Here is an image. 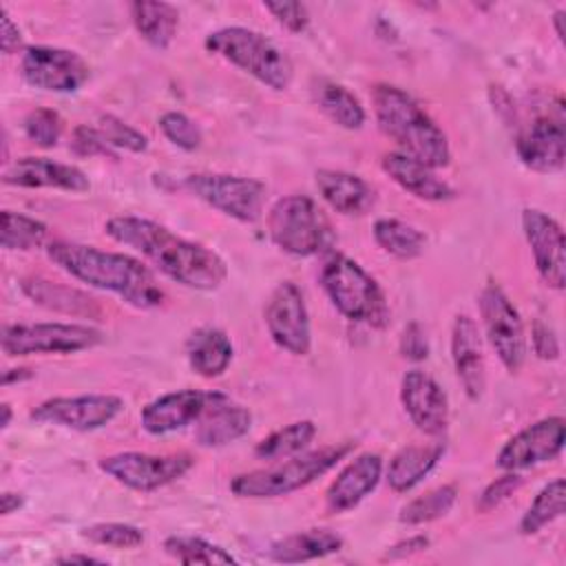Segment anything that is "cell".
Wrapping results in <instances>:
<instances>
[{
    "label": "cell",
    "instance_id": "1",
    "mask_svg": "<svg viewBox=\"0 0 566 566\" xmlns=\"http://www.w3.org/2000/svg\"><path fill=\"white\" fill-rule=\"evenodd\" d=\"M104 232L113 241L139 252L164 276L184 287L210 292L228 279V265L214 250L188 241L153 219L117 214L104 223Z\"/></svg>",
    "mask_w": 566,
    "mask_h": 566
},
{
    "label": "cell",
    "instance_id": "2",
    "mask_svg": "<svg viewBox=\"0 0 566 566\" xmlns=\"http://www.w3.org/2000/svg\"><path fill=\"white\" fill-rule=\"evenodd\" d=\"M46 256L71 279L117 294L137 310L159 307L166 298L155 274L135 256L75 241H51Z\"/></svg>",
    "mask_w": 566,
    "mask_h": 566
},
{
    "label": "cell",
    "instance_id": "3",
    "mask_svg": "<svg viewBox=\"0 0 566 566\" xmlns=\"http://www.w3.org/2000/svg\"><path fill=\"white\" fill-rule=\"evenodd\" d=\"M371 104L378 128L398 146V153L433 170L449 166L451 148L444 130L407 91L394 84H376Z\"/></svg>",
    "mask_w": 566,
    "mask_h": 566
},
{
    "label": "cell",
    "instance_id": "4",
    "mask_svg": "<svg viewBox=\"0 0 566 566\" xmlns=\"http://www.w3.org/2000/svg\"><path fill=\"white\" fill-rule=\"evenodd\" d=\"M318 283L347 321L371 329H385L389 325V305L382 287L354 259L332 252L321 265Z\"/></svg>",
    "mask_w": 566,
    "mask_h": 566
},
{
    "label": "cell",
    "instance_id": "5",
    "mask_svg": "<svg viewBox=\"0 0 566 566\" xmlns=\"http://www.w3.org/2000/svg\"><path fill=\"white\" fill-rule=\"evenodd\" d=\"M206 49L241 69L272 91H285L294 80L290 55L268 35L248 27H223L206 38Z\"/></svg>",
    "mask_w": 566,
    "mask_h": 566
},
{
    "label": "cell",
    "instance_id": "6",
    "mask_svg": "<svg viewBox=\"0 0 566 566\" xmlns=\"http://www.w3.org/2000/svg\"><path fill=\"white\" fill-rule=\"evenodd\" d=\"M352 449H354V442L329 444L316 451L279 460L268 469L239 473L230 480V491L237 497H248V500H265V497H281L287 493H294L312 484L316 478L325 475L329 469H334L343 458L349 455Z\"/></svg>",
    "mask_w": 566,
    "mask_h": 566
},
{
    "label": "cell",
    "instance_id": "7",
    "mask_svg": "<svg viewBox=\"0 0 566 566\" xmlns=\"http://www.w3.org/2000/svg\"><path fill=\"white\" fill-rule=\"evenodd\" d=\"M268 234L279 250L292 256H314L332 241L323 210L307 195L276 199L268 212Z\"/></svg>",
    "mask_w": 566,
    "mask_h": 566
},
{
    "label": "cell",
    "instance_id": "8",
    "mask_svg": "<svg viewBox=\"0 0 566 566\" xmlns=\"http://www.w3.org/2000/svg\"><path fill=\"white\" fill-rule=\"evenodd\" d=\"M478 307L489 345L504 369L509 374H517L528 354V340L517 307L493 279H489L480 290Z\"/></svg>",
    "mask_w": 566,
    "mask_h": 566
},
{
    "label": "cell",
    "instance_id": "9",
    "mask_svg": "<svg viewBox=\"0 0 566 566\" xmlns=\"http://www.w3.org/2000/svg\"><path fill=\"white\" fill-rule=\"evenodd\" d=\"M104 340V334L84 323H15L4 325L0 347L7 356L31 354H75L93 349Z\"/></svg>",
    "mask_w": 566,
    "mask_h": 566
},
{
    "label": "cell",
    "instance_id": "10",
    "mask_svg": "<svg viewBox=\"0 0 566 566\" xmlns=\"http://www.w3.org/2000/svg\"><path fill=\"white\" fill-rule=\"evenodd\" d=\"M184 188L217 212L241 223H254L263 214L268 195L263 181L228 172H192L184 179Z\"/></svg>",
    "mask_w": 566,
    "mask_h": 566
},
{
    "label": "cell",
    "instance_id": "11",
    "mask_svg": "<svg viewBox=\"0 0 566 566\" xmlns=\"http://www.w3.org/2000/svg\"><path fill=\"white\" fill-rule=\"evenodd\" d=\"M97 464L117 484L150 493L184 478L192 467V458L188 453L153 455L142 451H122L102 458Z\"/></svg>",
    "mask_w": 566,
    "mask_h": 566
},
{
    "label": "cell",
    "instance_id": "12",
    "mask_svg": "<svg viewBox=\"0 0 566 566\" xmlns=\"http://www.w3.org/2000/svg\"><path fill=\"white\" fill-rule=\"evenodd\" d=\"M263 321L276 347L292 356H307L312 349V325L305 296L294 281H281L263 310Z\"/></svg>",
    "mask_w": 566,
    "mask_h": 566
},
{
    "label": "cell",
    "instance_id": "13",
    "mask_svg": "<svg viewBox=\"0 0 566 566\" xmlns=\"http://www.w3.org/2000/svg\"><path fill=\"white\" fill-rule=\"evenodd\" d=\"M20 73L27 84L49 93H75L88 77V62L69 49L60 46H27L20 57Z\"/></svg>",
    "mask_w": 566,
    "mask_h": 566
},
{
    "label": "cell",
    "instance_id": "14",
    "mask_svg": "<svg viewBox=\"0 0 566 566\" xmlns=\"http://www.w3.org/2000/svg\"><path fill=\"white\" fill-rule=\"evenodd\" d=\"M124 409V400L115 394L55 396L31 409V420L40 424L64 427L71 431H95L113 422Z\"/></svg>",
    "mask_w": 566,
    "mask_h": 566
},
{
    "label": "cell",
    "instance_id": "15",
    "mask_svg": "<svg viewBox=\"0 0 566 566\" xmlns=\"http://www.w3.org/2000/svg\"><path fill=\"white\" fill-rule=\"evenodd\" d=\"M566 442V422L562 416L542 418L511 436L497 453V467L504 471H524L555 460Z\"/></svg>",
    "mask_w": 566,
    "mask_h": 566
},
{
    "label": "cell",
    "instance_id": "16",
    "mask_svg": "<svg viewBox=\"0 0 566 566\" xmlns=\"http://www.w3.org/2000/svg\"><path fill=\"white\" fill-rule=\"evenodd\" d=\"M522 230L531 248L535 270L542 281L553 290L566 285V256H564V230L557 219L537 210H522Z\"/></svg>",
    "mask_w": 566,
    "mask_h": 566
},
{
    "label": "cell",
    "instance_id": "17",
    "mask_svg": "<svg viewBox=\"0 0 566 566\" xmlns=\"http://www.w3.org/2000/svg\"><path fill=\"white\" fill-rule=\"evenodd\" d=\"M400 402L409 420L424 436H442L449 427L444 389L422 369H409L400 380Z\"/></svg>",
    "mask_w": 566,
    "mask_h": 566
},
{
    "label": "cell",
    "instance_id": "18",
    "mask_svg": "<svg viewBox=\"0 0 566 566\" xmlns=\"http://www.w3.org/2000/svg\"><path fill=\"white\" fill-rule=\"evenodd\" d=\"M219 394L221 391L201 389H177L161 394L142 409V429L150 436H166L188 424H195L203 416V411L219 398Z\"/></svg>",
    "mask_w": 566,
    "mask_h": 566
},
{
    "label": "cell",
    "instance_id": "19",
    "mask_svg": "<svg viewBox=\"0 0 566 566\" xmlns=\"http://www.w3.org/2000/svg\"><path fill=\"white\" fill-rule=\"evenodd\" d=\"M515 150L526 168L535 172H559L566 159V130L562 113L533 119L520 133Z\"/></svg>",
    "mask_w": 566,
    "mask_h": 566
},
{
    "label": "cell",
    "instance_id": "20",
    "mask_svg": "<svg viewBox=\"0 0 566 566\" xmlns=\"http://www.w3.org/2000/svg\"><path fill=\"white\" fill-rule=\"evenodd\" d=\"M2 181L18 188H55L66 192H86L91 188V181L82 168L35 155L20 157L7 166Z\"/></svg>",
    "mask_w": 566,
    "mask_h": 566
},
{
    "label": "cell",
    "instance_id": "21",
    "mask_svg": "<svg viewBox=\"0 0 566 566\" xmlns=\"http://www.w3.org/2000/svg\"><path fill=\"white\" fill-rule=\"evenodd\" d=\"M451 360L455 367V376L469 400H480L486 385L484 369V352H482V332L478 323L458 314L451 325Z\"/></svg>",
    "mask_w": 566,
    "mask_h": 566
},
{
    "label": "cell",
    "instance_id": "22",
    "mask_svg": "<svg viewBox=\"0 0 566 566\" xmlns=\"http://www.w3.org/2000/svg\"><path fill=\"white\" fill-rule=\"evenodd\" d=\"M382 478V458L365 451L349 460L332 480L325 493V506L329 513H345L356 509L367 495L374 493Z\"/></svg>",
    "mask_w": 566,
    "mask_h": 566
},
{
    "label": "cell",
    "instance_id": "23",
    "mask_svg": "<svg viewBox=\"0 0 566 566\" xmlns=\"http://www.w3.org/2000/svg\"><path fill=\"white\" fill-rule=\"evenodd\" d=\"M316 188L323 201L345 217H363L376 203V190L360 175L323 168L316 172Z\"/></svg>",
    "mask_w": 566,
    "mask_h": 566
},
{
    "label": "cell",
    "instance_id": "24",
    "mask_svg": "<svg viewBox=\"0 0 566 566\" xmlns=\"http://www.w3.org/2000/svg\"><path fill=\"white\" fill-rule=\"evenodd\" d=\"M380 166L405 192H409L416 199L440 203V201H451L458 195L444 179L436 175L433 168L398 150L382 155Z\"/></svg>",
    "mask_w": 566,
    "mask_h": 566
},
{
    "label": "cell",
    "instance_id": "25",
    "mask_svg": "<svg viewBox=\"0 0 566 566\" xmlns=\"http://www.w3.org/2000/svg\"><path fill=\"white\" fill-rule=\"evenodd\" d=\"M195 424L197 444L214 449L243 438L252 427V413L243 405L232 402L226 394H219Z\"/></svg>",
    "mask_w": 566,
    "mask_h": 566
},
{
    "label": "cell",
    "instance_id": "26",
    "mask_svg": "<svg viewBox=\"0 0 566 566\" xmlns=\"http://www.w3.org/2000/svg\"><path fill=\"white\" fill-rule=\"evenodd\" d=\"M20 287L33 303L60 314L77 318H97L102 314L97 301L86 292L64 283H53L44 276H27L20 281Z\"/></svg>",
    "mask_w": 566,
    "mask_h": 566
},
{
    "label": "cell",
    "instance_id": "27",
    "mask_svg": "<svg viewBox=\"0 0 566 566\" xmlns=\"http://www.w3.org/2000/svg\"><path fill=\"white\" fill-rule=\"evenodd\" d=\"M444 444L427 442V444H407L402 447L387 467L385 480L394 493H407L416 484H420L442 460Z\"/></svg>",
    "mask_w": 566,
    "mask_h": 566
},
{
    "label": "cell",
    "instance_id": "28",
    "mask_svg": "<svg viewBox=\"0 0 566 566\" xmlns=\"http://www.w3.org/2000/svg\"><path fill=\"white\" fill-rule=\"evenodd\" d=\"M232 356V340L219 327H199L186 340L188 365L201 378H219L230 367Z\"/></svg>",
    "mask_w": 566,
    "mask_h": 566
},
{
    "label": "cell",
    "instance_id": "29",
    "mask_svg": "<svg viewBox=\"0 0 566 566\" xmlns=\"http://www.w3.org/2000/svg\"><path fill=\"white\" fill-rule=\"evenodd\" d=\"M343 548V537L329 528H305L274 542L268 551L270 559L281 564H298L327 557Z\"/></svg>",
    "mask_w": 566,
    "mask_h": 566
},
{
    "label": "cell",
    "instance_id": "30",
    "mask_svg": "<svg viewBox=\"0 0 566 566\" xmlns=\"http://www.w3.org/2000/svg\"><path fill=\"white\" fill-rule=\"evenodd\" d=\"M130 20L153 49H168L179 29V9L170 2L137 0L130 2Z\"/></svg>",
    "mask_w": 566,
    "mask_h": 566
},
{
    "label": "cell",
    "instance_id": "31",
    "mask_svg": "<svg viewBox=\"0 0 566 566\" xmlns=\"http://www.w3.org/2000/svg\"><path fill=\"white\" fill-rule=\"evenodd\" d=\"M314 99L318 108L340 128L345 130H358L363 128L367 113L360 99L343 84L332 80H318L314 84Z\"/></svg>",
    "mask_w": 566,
    "mask_h": 566
},
{
    "label": "cell",
    "instance_id": "32",
    "mask_svg": "<svg viewBox=\"0 0 566 566\" xmlns=\"http://www.w3.org/2000/svg\"><path fill=\"white\" fill-rule=\"evenodd\" d=\"M374 241L382 252H387L394 259L400 261H411L418 259L424 248H427V234L418 230L416 226L394 219V217H382L374 223Z\"/></svg>",
    "mask_w": 566,
    "mask_h": 566
},
{
    "label": "cell",
    "instance_id": "33",
    "mask_svg": "<svg viewBox=\"0 0 566 566\" xmlns=\"http://www.w3.org/2000/svg\"><path fill=\"white\" fill-rule=\"evenodd\" d=\"M314 436H316V424L312 420H296L272 431L261 442H256L254 455L259 460L279 462V460L303 453L314 440Z\"/></svg>",
    "mask_w": 566,
    "mask_h": 566
},
{
    "label": "cell",
    "instance_id": "34",
    "mask_svg": "<svg viewBox=\"0 0 566 566\" xmlns=\"http://www.w3.org/2000/svg\"><path fill=\"white\" fill-rule=\"evenodd\" d=\"M566 506V482L564 478H555L548 484H544L533 502L528 504L526 513L520 520V533L522 535H535L557 517H562Z\"/></svg>",
    "mask_w": 566,
    "mask_h": 566
},
{
    "label": "cell",
    "instance_id": "35",
    "mask_svg": "<svg viewBox=\"0 0 566 566\" xmlns=\"http://www.w3.org/2000/svg\"><path fill=\"white\" fill-rule=\"evenodd\" d=\"M164 553L179 564H208V566L237 564V557L230 555L223 546L212 544L203 537H192V535L166 537Z\"/></svg>",
    "mask_w": 566,
    "mask_h": 566
},
{
    "label": "cell",
    "instance_id": "36",
    "mask_svg": "<svg viewBox=\"0 0 566 566\" xmlns=\"http://www.w3.org/2000/svg\"><path fill=\"white\" fill-rule=\"evenodd\" d=\"M455 500H458V486L455 484L436 486V489L413 497L411 502H407L400 509L398 520H400V524H407V526L433 522L438 517H444L453 509Z\"/></svg>",
    "mask_w": 566,
    "mask_h": 566
},
{
    "label": "cell",
    "instance_id": "37",
    "mask_svg": "<svg viewBox=\"0 0 566 566\" xmlns=\"http://www.w3.org/2000/svg\"><path fill=\"white\" fill-rule=\"evenodd\" d=\"M49 228L35 217L2 210V230H0V243L4 250H35L42 248L46 241Z\"/></svg>",
    "mask_w": 566,
    "mask_h": 566
},
{
    "label": "cell",
    "instance_id": "38",
    "mask_svg": "<svg viewBox=\"0 0 566 566\" xmlns=\"http://www.w3.org/2000/svg\"><path fill=\"white\" fill-rule=\"evenodd\" d=\"M80 535L93 544L108 548H137L144 544V531L126 522H97L84 526Z\"/></svg>",
    "mask_w": 566,
    "mask_h": 566
},
{
    "label": "cell",
    "instance_id": "39",
    "mask_svg": "<svg viewBox=\"0 0 566 566\" xmlns=\"http://www.w3.org/2000/svg\"><path fill=\"white\" fill-rule=\"evenodd\" d=\"M22 128H24L27 139L33 142L35 146L53 148V146H57V142L62 137L64 122H62L60 113L53 108H33L31 113H27Z\"/></svg>",
    "mask_w": 566,
    "mask_h": 566
},
{
    "label": "cell",
    "instance_id": "40",
    "mask_svg": "<svg viewBox=\"0 0 566 566\" xmlns=\"http://www.w3.org/2000/svg\"><path fill=\"white\" fill-rule=\"evenodd\" d=\"M159 130L172 146H177L186 153L197 150L203 142V133H201L199 124L179 111H166L159 117Z\"/></svg>",
    "mask_w": 566,
    "mask_h": 566
},
{
    "label": "cell",
    "instance_id": "41",
    "mask_svg": "<svg viewBox=\"0 0 566 566\" xmlns=\"http://www.w3.org/2000/svg\"><path fill=\"white\" fill-rule=\"evenodd\" d=\"M97 128L113 150H128V153H146L148 150V137L142 130L133 128L130 124H126L124 119H119L111 113L99 115Z\"/></svg>",
    "mask_w": 566,
    "mask_h": 566
},
{
    "label": "cell",
    "instance_id": "42",
    "mask_svg": "<svg viewBox=\"0 0 566 566\" xmlns=\"http://www.w3.org/2000/svg\"><path fill=\"white\" fill-rule=\"evenodd\" d=\"M71 150L80 157H111L117 159V150H113L108 146V142L104 139V135L99 133L97 126H88V124H80L73 128L71 135Z\"/></svg>",
    "mask_w": 566,
    "mask_h": 566
},
{
    "label": "cell",
    "instance_id": "43",
    "mask_svg": "<svg viewBox=\"0 0 566 566\" xmlns=\"http://www.w3.org/2000/svg\"><path fill=\"white\" fill-rule=\"evenodd\" d=\"M522 486V475L517 471H506L504 475L495 478L478 497V511L480 513H489L493 509H497L504 500H509V495H513L517 489Z\"/></svg>",
    "mask_w": 566,
    "mask_h": 566
},
{
    "label": "cell",
    "instance_id": "44",
    "mask_svg": "<svg viewBox=\"0 0 566 566\" xmlns=\"http://www.w3.org/2000/svg\"><path fill=\"white\" fill-rule=\"evenodd\" d=\"M263 7L290 33H303L310 24V11L303 2H265Z\"/></svg>",
    "mask_w": 566,
    "mask_h": 566
},
{
    "label": "cell",
    "instance_id": "45",
    "mask_svg": "<svg viewBox=\"0 0 566 566\" xmlns=\"http://www.w3.org/2000/svg\"><path fill=\"white\" fill-rule=\"evenodd\" d=\"M400 354L413 363H420L429 356V340L418 321H411L409 325H405L400 334Z\"/></svg>",
    "mask_w": 566,
    "mask_h": 566
},
{
    "label": "cell",
    "instance_id": "46",
    "mask_svg": "<svg viewBox=\"0 0 566 566\" xmlns=\"http://www.w3.org/2000/svg\"><path fill=\"white\" fill-rule=\"evenodd\" d=\"M531 347L537 358L542 360H557L559 358V338L553 327H548L542 321L533 323L531 329Z\"/></svg>",
    "mask_w": 566,
    "mask_h": 566
},
{
    "label": "cell",
    "instance_id": "47",
    "mask_svg": "<svg viewBox=\"0 0 566 566\" xmlns=\"http://www.w3.org/2000/svg\"><path fill=\"white\" fill-rule=\"evenodd\" d=\"M0 46L4 55H13L22 49V33L18 24L11 20L9 11L2 9V24H0Z\"/></svg>",
    "mask_w": 566,
    "mask_h": 566
},
{
    "label": "cell",
    "instance_id": "48",
    "mask_svg": "<svg viewBox=\"0 0 566 566\" xmlns=\"http://www.w3.org/2000/svg\"><path fill=\"white\" fill-rule=\"evenodd\" d=\"M427 546H429V537H424V535H413V537H409V539H402V542L389 546L387 553H385V559H402V557H409V555H413V553L424 551Z\"/></svg>",
    "mask_w": 566,
    "mask_h": 566
},
{
    "label": "cell",
    "instance_id": "49",
    "mask_svg": "<svg viewBox=\"0 0 566 566\" xmlns=\"http://www.w3.org/2000/svg\"><path fill=\"white\" fill-rule=\"evenodd\" d=\"M24 497L20 493H13V491H4L0 495V509H2V515H11L13 511H18L22 506Z\"/></svg>",
    "mask_w": 566,
    "mask_h": 566
},
{
    "label": "cell",
    "instance_id": "50",
    "mask_svg": "<svg viewBox=\"0 0 566 566\" xmlns=\"http://www.w3.org/2000/svg\"><path fill=\"white\" fill-rule=\"evenodd\" d=\"M27 378H31V371L29 369H24V367H20V369H7L4 374H2V382L4 385H11L13 380H27Z\"/></svg>",
    "mask_w": 566,
    "mask_h": 566
},
{
    "label": "cell",
    "instance_id": "51",
    "mask_svg": "<svg viewBox=\"0 0 566 566\" xmlns=\"http://www.w3.org/2000/svg\"><path fill=\"white\" fill-rule=\"evenodd\" d=\"M60 564H104V559L91 557V555H66L57 559Z\"/></svg>",
    "mask_w": 566,
    "mask_h": 566
},
{
    "label": "cell",
    "instance_id": "52",
    "mask_svg": "<svg viewBox=\"0 0 566 566\" xmlns=\"http://www.w3.org/2000/svg\"><path fill=\"white\" fill-rule=\"evenodd\" d=\"M564 15H566V11L564 9H557L555 13H553V24H555V33H557V38L559 40H564Z\"/></svg>",
    "mask_w": 566,
    "mask_h": 566
},
{
    "label": "cell",
    "instance_id": "53",
    "mask_svg": "<svg viewBox=\"0 0 566 566\" xmlns=\"http://www.w3.org/2000/svg\"><path fill=\"white\" fill-rule=\"evenodd\" d=\"M0 411H2L0 427H2V429H7V427H9V422H11V407H9L7 402H2V405H0Z\"/></svg>",
    "mask_w": 566,
    "mask_h": 566
}]
</instances>
